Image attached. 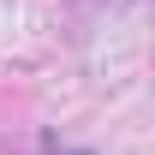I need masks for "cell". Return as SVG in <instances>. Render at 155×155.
I'll list each match as a JSON object with an SVG mask.
<instances>
[{
    "label": "cell",
    "mask_w": 155,
    "mask_h": 155,
    "mask_svg": "<svg viewBox=\"0 0 155 155\" xmlns=\"http://www.w3.org/2000/svg\"><path fill=\"white\" fill-rule=\"evenodd\" d=\"M72 155H84V149H72Z\"/></svg>",
    "instance_id": "cell-1"
}]
</instances>
